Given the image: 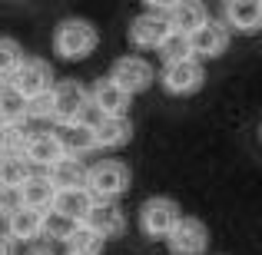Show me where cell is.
<instances>
[{"label":"cell","mask_w":262,"mask_h":255,"mask_svg":"<svg viewBox=\"0 0 262 255\" xmlns=\"http://www.w3.org/2000/svg\"><path fill=\"white\" fill-rule=\"evenodd\" d=\"M179 219H183V212H179V202H176V199L153 196V199H146V202L140 205L136 222H140V232L146 239H166Z\"/></svg>","instance_id":"cell-5"},{"label":"cell","mask_w":262,"mask_h":255,"mask_svg":"<svg viewBox=\"0 0 262 255\" xmlns=\"http://www.w3.org/2000/svg\"><path fill=\"white\" fill-rule=\"evenodd\" d=\"M100 43L96 27L83 17H67L53 30V53H60L63 60H86Z\"/></svg>","instance_id":"cell-1"},{"label":"cell","mask_w":262,"mask_h":255,"mask_svg":"<svg viewBox=\"0 0 262 255\" xmlns=\"http://www.w3.org/2000/svg\"><path fill=\"white\" fill-rule=\"evenodd\" d=\"M0 86H4V80H0Z\"/></svg>","instance_id":"cell-31"},{"label":"cell","mask_w":262,"mask_h":255,"mask_svg":"<svg viewBox=\"0 0 262 255\" xmlns=\"http://www.w3.org/2000/svg\"><path fill=\"white\" fill-rule=\"evenodd\" d=\"M80 222H73V219L60 216V212L47 209L43 219H40V239H50V242H67L70 239V232L77 229Z\"/></svg>","instance_id":"cell-24"},{"label":"cell","mask_w":262,"mask_h":255,"mask_svg":"<svg viewBox=\"0 0 262 255\" xmlns=\"http://www.w3.org/2000/svg\"><path fill=\"white\" fill-rule=\"evenodd\" d=\"M4 219H7L4 236L10 239V242H37L40 239V219H43V212H33V209H27V205L13 202Z\"/></svg>","instance_id":"cell-16"},{"label":"cell","mask_w":262,"mask_h":255,"mask_svg":"<svg viewBox=\"0 0 262 255\" xmlns=\"http://www.w3.org/2000/svg\"><path fill=\"white\" fill-rule=\"evenodd\" d=\"M106 80H110V83H116V86H120L126 96H136V93H143V89H149V86H153L156 70H153V63H149L146 57L126 53V57H120L113 66H110Z\"/></svg>","instance_id":"cell-6"},{"label":"cell","mask_w":262,"mask_h":255,"mask_svg":"<svg viewBox=\"0 0 262 255\" xmlns=\"http://www.w3.org/2000/svg\"><path fill=\"white\" fill-rule=\"evenodd\" d=\"M83 189L90 192L93 202H116L129 189V169L120 159H100L93 166H86Z\"/></svg>","instance_id":"cell-2"},{"label":"cell","mask_w":262,"mask_h":255,"mask_svg":"<svg viewBox=\"0 0 262 255\" xmlns=\"http://www.w3.org/2000/svg\"><path fill=\"white\" fill-rule=\"evenodd\" d=\"M20 60H24V47H20L13 37H0V80H4V83L20 66Z\"/></svg>","instance_id":"cell-26"},{"label":"cell","mask_w":262,"mask_h":255,"mask_svg":"<svg viewBox=\"0 0 262 255\" xmlns=\"http://www.w3.org/2000/svg\"><path fill=\"white\" fill-rule=\"evenodd\" d=\"M53 136H57V146H60V153H63L67 159H83L86 153L96 149L93 133L83 129L80 123H63V126L53 129Z\"/></svg>","instance_id":"cell-17"},{"label":"cell","mask_w":262,"mask_h":255,"mask_svg":"<svg viewBox=\"0 0 262 255\" xmlns=\"http://www.w3.org/2000/svg\"><path fill=\"white\" fill-rule=\"evenodd\" d=\"M0 255H13V242L4 236V232H0Z\"/></svg>","instance_id":"cell-29"},{"label":"cell","mask_w":262,"mask_h":255,"mask_svg":"<svg viewBox=\"0 0 262 255\" xmlns=\"http://www.w3.org/2000/svg\"><path fill=\"white\" fill-rule=\"evenodd\" d=\"M206 20H209V10H206L199 0H176V4H169V10H166L169 30L183 33V37H189L192 30H199Z\"/></svg>","instance_id":"cell-15"},{"label":"cell","mask_w":262,"mask_h":255,"mask_svg":"<svg viewBox=\"0 0 262 255\" xmlns=\"http://www.w3.org/2000/svg\"><path fill=\"white\" fill-rule=\"evenodd\" d=\"M166 10L169 4H146L143 13H136L129 20V43L136 50H160V43L169 37V24H166Z\"/></svg>","instance_id":"cell-3"},{"label":"cell","mask_w":262,"mask_h":255,"mask_svg":"<svg viewBox=\"0 0 262 255\" xmlns=\"http://www.w3.org/2000/svg\"><path fill=\"white\" fill-rule=\"evenodd\" d=\"M20 156H24L27 163L40 169H50L57 159H63V153H60L57 146V136H53V129H40V133H27L24 140V149H20Z\"/></svg>","instance_id":"cell-12"},{"label":"cell","mask_w":262,"mask_h":255,"mask_svg":"<svg viewBox=\"0 0 262 255\" xmlns=\"http://www.w3.org/2000/svg\"><path fill=\"white\" fill-rule=\"evenodd\" d=\"M163 242L169 245V255H206L209 229H206L196 216H183Z\"/></svg>","instance_id":"cell-8"},{"label":"cell","mask_w":262,"mask_h":255,"mask_svg":"<svg viewBox=\"0 0 262 255\" xmlns=\"http://www.w3.org/2000/svg\"><path fill=\"white\" fill-rule=\"evenodd\" d=\"M86 103H90V96H86L83 83H77V80H60V83H53V89H50V120L57 123V126L73 123Z\"/></svg>","instance_id":"cell-7"},{"label":"cell","mask_w":262,"mask_h":255,"mask_svg":"<svg viewBox=\"0 0 262 255\" xmlns=\"http://www.w3.org/2000/svg\"><path fill=\"white\" fill-rule=\"evenodd\" d=\"M67 252L70 255H100L103 252V239H96L90 229L77 225V229L70 232V239H67Z\"/></svg>","instance_id":"cell-25"},{"label":"cell","mask_w":262,"mask_h":255,"mask_svg":"<svg viewBox=\"0 0 262 255\" xmlns=\"http://www.w3.org/2000/svg\"><path fill=\"white\" fill-rule=\"evenodd\" d=\"M223 27L229 33H256L262 27V4L259 0H229L223 7Z\"/></svg>","instance_id":"cell-13"},{"label":"cell","mask_w":262,"mask_h":255,"mask_svg":"<svg viewBox=\"0 0 262 255\" xmlns=\"http://www.w3.org/2000/svg\"><path fill=\"white\" fill-rule=\"evenodd\" d=\"M47 179H50L53 192H63V189H83V179H86V166L83 159H57L50 169L43 172Z\"/></svg>","instance_id":"cell-20"},{"label":"cell","mask_w":262,"mask_h":255,"mask_svg":"<svg viewBox=\"0 0 262 255\" xmlns=\"http://www.w3.org/2000/svg\"><path fill=\"white\" fill-rule=\"evenodd\" d=\"M133 140V123L129 116H106L100 126L93 129V143L96 149H120Z\"/></svg>","instance_id":"cell-19"},{"label":"cell","mask_w":262,"mask_h":255,"mask_svg":"<svg viewBox=\"0 0 262 255\" xmlns=\"http://www.w3.org/2000/svg\"><path fill=\"white\" fill-rule=\"evenodd\" d=\"M27 100L10 86H0V126H27Z\"/></svg>","instance_id":"cell-23"},{"label":"cell","mask_w":262,"mask_h":255,"mask_svg":"<svg viewBox=\"0 0 262 255\" xmlns=\"http://www.w3.org/2000/svg\"><path fill=\"white\" fill-rule=\"evenodd\" d=\"M0 153H4V149H0Z\"/></svg>","instance_id":"cell-32"},{"label":"cell","mask_w":262,"mask_h":255,"mask_svg":"<svg viewBox=\"0 0 262 255\" xmlns=\"http://www.w3.org/2000/svg\"><path fill=\"white\" fill-rule=\"evenodd\" d=\"M30 176H33V169H30V163H27L20 153H0V189L4 192L13 196Z\"/></svg>","instance_id":"cell-21"},{"label":"cell","mask_w":262,"mask_h":255,"mask_svg":"<svg viewBox=\"0 0 262 255\" xmlns=\"http://www.w3.org/2000/svg\"><path fill=\"white\" fill-rule=\"evenodd\" d=\"M163 57V66L166 63H179V60H189L192 53H189V40L183 37V33H169L166 40L160 43V50H156Z\"/></svg>","instance_id":"cell-27"},{"label":"cell","mask_w":262,"mask_h":255,"mask_svg":"<svg viewBox=\"0 0 262 255\" xmlns=\"http://www.w3.org/2000/svg\"><path fill=\"white\" fill-rule=\"evenodd\" d=\"M86 96H90V103H93L103 116H126L129 103H133V96H126L116 83H110L106 77L96 80V83L86 89Z\"/></svg>","instance_id":"cell-14"},{"label":"cell","mask_w":262,"mask_h":255,"mask_svg":"<svg viewBox=\"0 0 262 255\" xmlns=\"http://www.w3.org/2000/svg\"><path fill=\"white\" fill-rule=\"evenodd\" d=\"M13 196H17V205H27V209H33V212H47L53 205V196H57V192H53L50 179H47L43 172H33Z\"/></svg>","instance_id":"cell-18"},{"label":"cell","mask_w":262,"mask_h":255,"mask_svg":"<svg viewBox=\"0 0 262 255\" xmlns=\"http://www.w3.org/2000/svg\"><path fill=\"white\" fill-rule=\"evenodd\" d=\"M203 80H206V70H203V63H199L196 57L179 60V63H166L163 73H160V83H163V89H166L169 96L196 93V89L203 86Z\"/></svg>","instance_id":"cell-9"},{"label":"cell","mask_w":262,"mask_h":255,"mask_svg":"<svg viewBox=\"0 0 262 255\" xmlns=\"http://www.w3.org/2000/svg\"><path fill=\"white\" fill-rule=\"evenodd\" d=\"M10 192H4V189H0V216H7V212H10Z\"/></svg>","instance_id":"cell-28"},{"label":"cell","mask_w":262,"mask_h":255,"mask_svg":"<svg viewBox=\"0 0 262 255\" xmlns=\"http://www.w3.org/2000/svg\"><path fill=\"white\" fill-rule=\"evenodd\" d=\"M33 255H50V252H33Z\"/></svg>","instance_id":"cell-30"},{"label":"cell","mask_w":262,"mask_h":255,"mask_svg":"<svg viewBox=\"0 0 262 255\" xmlns=\"http://www.w3.org/2000/svg\"><path fill=\"white\" fill-rule=\"evenodd\" d=\"M90 205H93V199H90L86 189H63V192H57V196H53V205H50V209L60 212V216H67V219H73V222H80V219L86 216Z\"/></svg>","instance_id":"cell-22"},{"label":"cell","mask_w":262,"mask_h":255,"mask_svg":"<svg viewBox=\"0 0 262 255\" xmlns=\"http://www.w3.org/2000/svg\"><path fill=\"white\" fill-rule=\"evenodd\" d=\"M67 255H70V252H67Z\"/></svg>","instance_id":"cell-33"},{"label":"cell","mask_w":262,"mask_h":255,"mask_svg":"<svg viewBox=\"0 0 262 255\" xmlns=\"http://www.w3.org/2000/svg\"><path fill=\"white\" fill-rule=\"evenodd\" d=\"M189 53L203 63V60H216V57H223L226 53V47H229V40H232V33L223 27V20H216V17H209L199 30H192L189 37Z\"/></svg>","instance_id":"cell-10"},{"label":"cell","mask_w":262,"mask_h":255,"mask_svg":"<svg viewBox=\"0 0 262 255\" xmlns=\"http://www.w3.org/2000/svg\"><path fill=\"white\" fill-rule=\"evenodd\" d=\"M7 86L30 103V100H37V96H43V93L53 89V70H50V63L40 60V57H24L20 66L7 77Z\"/></svg>","instance_id":"cell-4"},{"label":"cell","mask_w":262,"mask_h":255,"mask_svg":"<svg viewBox=\"0 0 262 255\" xmlns=\"http://www.w3.org/2000/svg\"><path fill=\"white\" fill-rule=\"evenodd\" d=\"M80 225L106 242V239H116L126 232V216H123V209L116 202H93L86 209V216L80 219Z\"/></svg>","instance_id":"cell-11"}]
</instances>
